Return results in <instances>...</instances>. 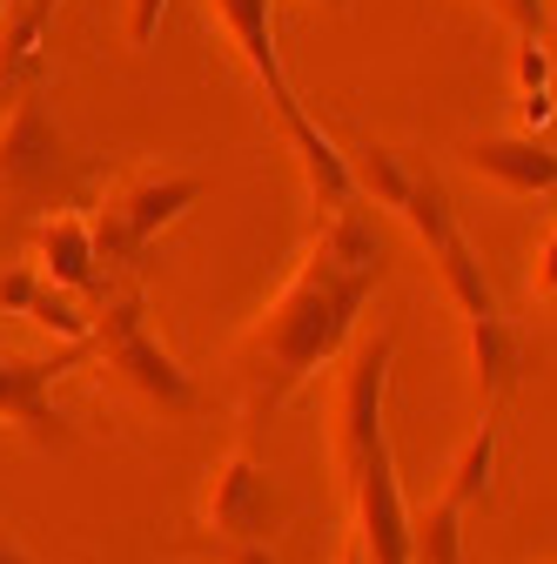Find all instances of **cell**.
Returning <instances> with one entry per match:
<instances>
[{"instance_id":"obj_5","label":"cell","mask_w":557,"mask_h":564,"mask_svg":"<svg viewBox=\"0 0 557 564\" xmlns=\"http://www.w3.org/2000/svg\"><path fill=\"white\" fill-rule=\"evenodd\" d=\"M396 216L416 229V242L430 249V262H437V275H444L450 303L463 310V323H477V316H504V303H498V290H491V275H483V262H477V249H470V236H463V223H457V208H450V188H444L437 175L416 169V175H409V195L396 202Z\"/></svg>"},{"instance_id":"obj_1","label":"cell","mask_w":557,"mask_h":564,"mask_svg":"<svg viewBox=\"0 0 557 564\" xmlns=\"http://www.w3.org/2000/svg\"><path fill=\"white\" fill-rule=\"evenodd\" d=\"M383 275H390V242H383V223L370 202H350L316 223L283 296L255 316V329L236 349V383H242L249 423L283 410L323 364H336L357 343V323L370 296L383 290Z\"/></svg>"},{"instance_id":"obj_14","label":"cell","mask_w":557,"mask_h":564,"mask_svg":"<svg viewBox=\"0 0 557 564\" xmlns=\"http://www.w3.org/2000/svg\"><path fill=\"white\" fill-rule=\"evenodd\" d=\"M463 329H470L477 403H483V416H491V410L517 390V377H524V329H517L511 316H477V323H463Z\"/></svg>"},{"instance_id":"obj_7","label":"cell","mask_w":557,"mask_h":564,"mask_svg":"<svg viewBox=\"0 0 557 564\" xmlns=\"http://www.w3.org/2000/svg\"><path fill=\"white\" fill-rule=\"evenodd\" d=\"M390 364H396V329L363 336L350 349V364H342V390H336V464H342V477H350L376 444H390V423H383Z\"/></svg>"},{"instance_id":"obj_22","label":"cell","mask_w":557,"mask_h":564,"mask_svg":"<svg viewBox=\"0 0 557 564\" xmlns=\"http://www.w3.org/2000/svg\"><path fill=\"white\" fill-rule=\"evenodd\" d=\"M0 564H41V557H34V551L14 538V531H0Z\"/></svg>"},{"instance_id":"obj_15","label":"cell","mask_w":557,"mask_h":564,"mask_svg":"<svg viewBox=\"0 0 557 564\" xmlns=\"http://www.w3.org/2000/svg\"><path fill=\"white\" fill-rule=\"evenodd\" d=\"M491 477H498V423L483 416L477 431L463 437L457 464H450V484H444V498H450L457 511H470L477 498H491Z\"/></svg>"},{"instance_id":"obj_20","label":"cell","mask_w":557,"mask_h":564,"mask_svg":"<svg viewBox=\"0 0 557 564\" xmlns=\"http://www.w3.org/2000/svg\"><path fill=\"white\" fill-rule=\"evenodd\" d=\"M531 290L537 296H557V229L537 242V269H531Z\"/></svg>"},{"instance_id":"obj_6","label":"cell","mask_w":557,"mask_h":564,"mask_svg":"<svg viewBox=\"0 0 557 564\" xmlns=\"http://www.w3.org/2000/svg\"><path fill=\"white\" fill-rule=\"evenodd\" d=\"M275 524H283V498L262 477L249 444H229L201 477V531L216 544H269Z\"/></svg>"},{"instance_id":"obj_2","label":"cell","mask_w":557,"mask_h":564,"mask_svg":"<svg viewBox=\"0 0 557 564\" xmlns=\"http://www.w3.org/2000/svg\"><path fill=\"white\" fill-rule=\"evenodd\" d=\"M208 8L222 14V28H229V41L242 47L255 88L269 95L275 121H283L290 149H296V162H303V175H309L316 208H323V216H336V208L363 202V195H357V175H350V155H342L336 141L323 134V121L303 108V95H296L290 75H283V54H275V0H208Z\"/></svg>"},{"instance_id":"obj_25","label":"cell","mask_w":557,"mask_h":564,"mask_svg":"<svg viewBox=\"0 0 557 564\" xmlns=\"http://www.w3.org/2000/svg\"><path fill=\"white\" fill-rule=\"evenodd\" d=\"M0 21H8V0H0Z\"/></svg>"},{"instance_id":"obj_9","label":"cell","mask_w":557,"mask_h":564,"mask_svg":"<svg viewBox=\"0 0 557 564\" xmlns=\"http://www.w3.org/2000/svg\"><path fill=\"white\" fill-rule=\"evenodd\" d=\"M95 364V343H61L47 357H0V423L28 431L34 444H75V423L54 410V383Z\"/></svg>"},{"instance_id":"obj_28","label":"cell","mask_w":557,"mask_h":564,"mask_svg":"<svg viewBox=\"0 0 557 564\" xmlns=\"http://www.w3.org/2000/svg\"><path fill=\"white\" fill-rule=\"evenodd\" d=\"M54 8H61V0H54Z\"/></svg>"},{"instance_id":"obj_13","label":"cell","mask_w":557,"mask_h":564,"mask_svg":"<svg viewBox=\"0 0 557 564\" xmlns=\"http://www.w3.org/2000/svg\"><path fill=\"white\" fill-rule=\"evenodd\" d=\"M470 169L491 175L511 195H550L557 188V149L544 134H483V141H470Z\"/></svg>"},{"instance_id":"obj_17","label":"cell","mask_w":557,"mask_h":564,"mask_svg":"<svg viewBox=\"0 0 557 564\" xmlns=\"http://www.w3.org/2000/svg\"><path fill=\"white\" fill-rule=\"evenodd\" d=\"M517 88H524V95H550V54H544L537 41L517 47Z\"/></svg>"},{"instance_id":"obj_27","label":"cell","mask_w":557,"mask_h":564,"mask_svg":"<svg viewBox=\"0 0 557 564\" xmlns=\"http://www.w3.org/2000/svg\"><path fill=\"white\" fill-rule=\"evenodd\" d=\"M329 8H342V0H329Z\"/></svg>"},{"instance_id":"obj_16","label":"cell","mask_w":557,"mask_h":564,"mask_svg":"<svg viewBox=\"0 0 557 564\" xmlns=\"http://www.w3.org/2000/svg\"><path fill=\"white\" fill-rule=\"evenodd\" d=\"M409 544H416V564H463V511L444 490L424 518H409Z\"/></svg>"},{"instance_id":"obj_23","label":"cell","mask_w":557,"mask_h":564,"mask_svg":"<svg viewBox=\"0 0 557 564\" xmlns=\"http://www.w3.org/2000/svg\"><path fill=\"white\" fill-rule=\"evenodd\" d=\"M544 54H550V101H557V28H550V47Z\"/></svg>"},{"instance_id":"obj_12","label":"cell","mask_w":557,"mask_h":564,"mask_svg":"<svg viewBox=\"0 0 557 564\" xmlns=\"http://www.w3.org/2000/svg\"><path fill=\"white\" fill-rule=\"evenodd\" d=\"M34 262L41 275L54 282V290L81 296V303H108V275H101V256H95V229L88 216H41L34 229Z\"/></svg>"},{"instance_id":"obj_3","label":"cell","mask_w":557,"mask_h":564,"mask_svg":"<svg viewBox=\"0 0 557 564\" xmlns=\"http://www.w3.org/2000/svg\"><path fill=\"white\" fill-rule=\"evenodd\" d=\"M95 364L114 370L142 403H155L162 416H195L201 410V383L195 370H182L175 349L155 343L149 329V303H142V282H128V290H114L101 310H95Z\"/></svg>"},{"instance_id":"obj_11","label":"cell","mask_w":557,"mask_h":564,"mask_svg":"<svg viewBox=\"0 0 557 564\" xmlns=\"http://www.w3.org/2000/svg\"><path fill=\"white\" fill-rule=\"evenodd\" d=\"M0 316H21V323H34L54 349L61 343H88L95 336V310L81 303V296H67V290H54V282L34 269V262H21V269H8L0 275Z\"/></svg>"},{"instance_id":"obj_24","label":"cell","mask_w":557,"mask_h":564,"mask_svg":"<svg viewBox=\"0 0 557 564\" xmlns=\"http://www.w3.org/2000/svg\"><path fill=\"white\" fill-rule=\"evenodd\" d=\"M342 564H363V551H357V544H350V551H342Z\"/></svg>"},{"instance_id":"obj_8","label":"cell","mask_w":557,"mask_h":564,"mask_svg":"<svg viewBox=\"0 0 557 564\" xmlns=\"http://www.w3.org/2000/svg\"><path fill=\"white\" fill-rule=\"evenodd\" d=\"M75 169L81 162H75V149H67L61 121L47 115V101L41 95H21L14 115L0 121V188L21 195V202H41V195H54V188L75 182Z\"/></svg>"},{"instance_id":"obj_4","label":"cell","mask_w":557,"mask_h":564,"mask_svg":"<svg viewBox=\"0 0 557 564\" xmlns=\"http://www.w3.org/2000/svg\"><path fill=\"white\" fill-rule=\"evenodd\" d=\"M195 202H201V175H134V182H121L101 202V216L88 223L95 229V256L108 269L142 275L149 249L162 242V229H175Z\"/></svg>"},{"instance_id":"obj_26","label":"cell","mask_w":557,"mask_h":564,"mask_svg":"<svg viewBox=\"0 0 557 564\" xmlns=\"http://www.w3.org/2000/svg\"><path fill=\"white\" fill-rule=\"evenodd\" d=\"M8 8H21V0H8Z\"/></svg>"},{"instance_id":"obj_19","label":"cell","mask_w":557,"mask_h":564,"mask_svg":"<svg viewBox=\"0 0 557 564\" xmlns=\"http://www.w3.org/2000/svg\"><path fill=\"white\" fill-rule=\"evenodd\" d=\"M498 14H504L524 41H537V34H544V0H498Z\"/></svg>"},{"instance_id":"obj_21","label":"cell","mask_w":557,"mask_h":564,"mask_svg":"<svg viewBox=\"0 0 557 564\" xmlns=\"http://www.w3.org/2000/svg\"><path fill=\"white\" fill-rule=\"evenodd\" d=\"M216 564H275L269 544H216Z\"/></svg>"},{"instance_id":"obj_18","label":"cell","mask_w":557,"mask_h":564,"mask_svg":"<svg viewBox=\"0 0 557 564\" xmlns=\"http://www.w3.org/2000/svg\"><path fill=\"white\" fill-rule=\"evenodd\" d=\"M162 8H168V0H128V41H134V47H149V41H155Z\"/></svg>"},{"instance_id":"obj_10","label":"cell","mask_w":557,"mask_h":564,"mask_svg":"<svg viewBox=\"0 0 557 564\" xmlns=\"http://www.w3.org/2000/svg\"><path fill=\"white\" fill-rule=\"evenodd\" d=\"M342 484H350V505H357V551H363V564H416L409 505H403V484H396V451L376 444Z\"/></svg>"}]
</instances>
